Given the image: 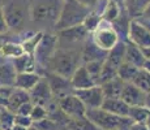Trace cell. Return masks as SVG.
<instances>
[{
    "instance_id": "obj_49",
    "label": "cell",
    "mask_w": 150,
    "mask_h": 130,
    "mask_svg": "<svg viewBox=\"0 0 150 130\" xmlns=\"http://www.w3.org/2000/svg\"><path fill=\"white\" fill-rule=\"evenodd\" d=\"M63 1H68V0H63Z\"/></svg>"
},
{
    "instance_id": "obj_12",
    "label": "cell",
    "mask_w": 150,
    "mask_h": 130,
    "mask_svg": "<svg viewBox=\"0 0 150 130\" xmlns=\"http://www.w3.org/2000/svg\"><path fill=\"white\" fill-rule=\"evenodd\" d=\"M127 40L138 46L140 48L150 46V33L142 24L137 20H129L128 31H127Z\"/></svg>"
},
{
    "instance_id": "obj_42",
    "label": "cell",
    "mask_w": 150,
    "mask_h": 130,
    "mask_svg": "<svg viewBox=\"0 0 150 130\" xmlns=\"http://www.w3.org/2000/svg\"><path fill=\"white\" fill-rule=\"evenodd\" d=\"M140 17H145V18H150V3H149V5L145 8V11H144V13L141 14Z\"/></svg>"
},
{
    "instance_id": "obj_48",
    "label": "cell",
    "mask_w": 150,
    "mask_h": 130,
    "mask_svg": "<svg viewBox=\"0 0 150 130\" xmlns=\"http://www.w3.org/2000/svg\"><path fill=\"white\" fill-rule=\"evenodd\" d=\"M3 4V0H0V5H1Z\"/></svg>"
},
{
    "instance_id": "obj_20",
    "label": "cell",
    "mask_w": 150,
    "mask_h": 130,
    "mask_svg": "<svg viewBox=\"0 0 150 130\" xmlns=\"http://www.w3.org/2000/svg\"><path fill=\"white\" fill-rule=\"evenodd\" d=\"M124 61H128L131 64H133L137 68H141L145 61V56L142 53V50H141L138 46L133 44L129 40H125V55H124Z\"/></svg>"
},
{
    "instance_id": "obj_40",
    "label": "cell",
    "mask_w": 150,
    "mask_h": 130,
    "mask_svg": "<svg viewBox=\"0 0 150 130\" xmlns=\"http://www.w3.org/2000/svg\"><path fill=\"white\" fill-rule=\"evenodd\" d=\"M141 50H142V53H144V56H145V59L146 60H150V46H149V47L141 48Z\"/></svg>"
},
{
    "instance_id": "obj_7",
    "label": "cell",
    "mask_w": 150,
    "mask_h": 130,
    "mask_svg": "<svg viewBox=\"0 0 150 130\" xmlns=\"http://www.w3.org/2000/svg\"><path fill=\"white\" fill-rule=\"evenodd\" d=\"M90 35L88 30L83 27L82 24L71 26L67 29H62V30L56 31L57 37V47L59 48H67V50H73L72 46L76 44H82L86 42Z\"/></svg>"
},
{
    "instance_id": "obj_28",
    "label": "cell",
    "mask_w": 150,
    "mask_h": 130,
    "mask_svg": "<svg viewBox=\"0 0 150 130\" xmlns=\"http://www.w3.org/2000/svg\"><path fill=\"white\" fill-rule=\"evenodd\" d=\"M138 69L140 68L134 66L133 64H131V63L123 61L122 64L119 65V68H117V77H119L123 82H131V81L133 79L134 74L137 73Z\"/></svg>"
},
{
    "instance_id": "obj_21",
    "label": "cell",
    "mask_w": 150,
    "mask_h": 130,
    "mask_svg": "<svg viewBox=\"0 0 150 130\" xmlns=\"http://www.w3.org/2000/svg\"><path fill=\"white\" fill-rule=\"evenodd\" d=\"M16 74L12 61L0 63V87H14Z\"/></svg>"
},
{
    "instance_id": "obj_10",
    "label": "cell",
    "mask_w": 150,
    "mask_h": 130,
    "mask_svg": "<svg viewBox=\"0 0 150 130\" xmlns=\"http://www.w3.org/2000/svg\"><path fill=\"white\" fill-rule=\"evenodd\" d=\"M57 102L60 111L65 115L68 118H79V117H83L86 113V107L83 105V103L73 92L65 95V96L60 98Z\"/></svg>"
},
{
    "instance_id": "obj_2",
    "label": "cell",
    "mask_w": 150,
    "mask_h": 130,
    "mask_svg": "<svg viewBox=\"0 0 150 130\" xmlns=\"http://www.w3.org/2000/svg\"><path fill=\"white\" fill-rule=\"evenodd\" d=\"M62 5L63 0H30V24L55 27Z\"/></svg>"
},
{
    "instance_id": "obj_11",
    "label": "cell",
    "mask_w": 150,
    "mask_h": 130,
    "mask_svg": "<svg viewBox=\"0 0 150 130\" xmlns=\"http://www.w3.org/2000/svg\"><path fill=\"white\" fill-rule=\"evenodd\" d=\"M73 94L83 103L86 109L99 108L103 103V99H105L100 85H94L91 87L81 89V90H73Z\"/></svg>"
},
{
    "instance_id": "obj_27",
    "label": "cell",
    "mask_w": 150,
    "mask_h": 130,
    "mask_svg": "<svg viewBox=\"0 0 150 130\" xmlns=\"http://www.w3.org/2000/svg\"><path fill=\"white\" fill-rule=\"evenodd\" d=\"M131 82L134 86H137L141 91L145 92V94L146 92H150V73L146 72L145 69H142V68L138 69Z\"/></svg>"
},
{
    "instance_id": "obj_41",
    "label": "cell",
    "mask_w": 150,
    "mask_h": 130,
    "mask_svg": "<svg viewBox=\"0 0 150 130\" xmlns=\"http://www.w3.org/2000/svg\"><path fill=\"white\" fill-rule=\"evenodd\" d=\"M144 105L150 111V92H146L145 94V102H144Z\"/></svg>"
},
{
    "instance_id": "obj_39",
    "label": "cell",
    "mask_w": 150,
    "mask_h": 130,
    "mask_svg": "<svg viewBox=\"0 0 150 130\" xmlns=\"http://www.w3.org/2000/svg\"><path fill=\"white\" fill-rule=\"evenodd\" d=\"M134 20H137L140 24H142V25L149 30V33H150V18H145V17H138V18H134Z\"/></svg>"
},
{
    "instance_id": "obj_16",
    "label": "cell",
    "mask_w": 150,
    "mask_h": 130,
    "mask_svg": "<svg viewBox=\"0 0 150 130\" xmlns=\"http://www.w3.org/2000/svg\"><path fill=\"white\" fill-rule=\"evenodd\" d=\"M108 51H105L102 48H99L93 43L91 39H88L82 46V50L80 52L81 55V61L88 63L93 61V60H105L107 57Z\"/></svg>"
},
{
    "instance_id": "obj_31",
    "label": "cell",
    "mask_w": 150,
    "mask_h": 130,
    "mask_svg": "<svg viewBox=\"0 0 150 130\" xmlns=\"http://www.w3.org/2000/svg\"><path fill=\"white\" fill-rule=\"evenodd\" d=\"M42 35H43V31H37V33L31 34L30 37H26V39H25L24 42H21L22 47H24V51L33 55L37 44H38L39 40L42 38Z\"/></svg>"
},
{
    "instance_id": "obj_8",
    "label": "cell",
    "mask_w": 150,
    "mask_h": 130,
    "mask_svg": "<svg viewBox=\"0 0 150 130\" xmlns=\"http://www.w3.org/2000/svg\"><path fill=\"white\" fill-rule=\"evenodd\" d=\"M57 50V37L56 34H51V33H45L39 43L37 44L35 50H34V59L37 61V66L42 69H46L50 59L52 57V55L55 53V51Z\"/></svg>"
},
{
    "instance_id": "obj_22",
    "label": "cell",
    "mask_w": 150,
    "mask_h": 130,
    "mask_svg": "<svg viewBox=\"0 0 150 130\" xmlns=\"http://www.w3.org/2000/svg\"><path fill=\"white\" fill-rule=\"evenodd\" d=\"M26 102H30L29 91L13 87L12 91H11V94H9V96H8V102H7V107H5V108H8L9 111H12L14 113L21 104H24Z\"/></svg>"
},
{
    "instance_id": "obj_29",
    "label": "cell",
    "mask_w": 150,
    "mask_h": 130,
    "mask_svg": "<svg viewBox=\"0 0 150 130\" xmlns=\"http://www.w3.org/2000/svg\"><path fill=\"white\" fill-rule=\"evenodd\" d=\"M150 115V111L145 105H132L129 107L128 117L132 120V122H145V120Z\"/></svg>"
},
{
    "instance_id": "obj_32",
    "label": "cell",
    "mask_w": 150,
    "mask_h": 130,
    "mask_svg": "<svg viewBox=\"0 0 150 130\" xmlns=\"http://www.w3.org/2000/svg\"><path fill=\"white\" fill-rule=\"evenodd\" d=\"M100 20H102V17H100L99 13L94 12L93 9H90V12H89V14L85 17V20L82 21V25L83 27L86 29V30L89 31V33H93L94 29L98 26V24L100 22Z\"/></svg>"
},
{
    "instance_id": "obj_26",
    "label": "cell",
    "mask_w": 150,
    "mask_h": 130,
    "mask_svg": "<svg viewBox=\"0 0 150 130\" xmlns=\"http://www.w3.org/2000/svg\"><path fill=\"white\" fill-rule=\"evenodd\" d=\"M64 130H99L86 116L79 118H68Z\"/></svg>"
},
{
    "instance_id": "obj_35",
    "label": "cell",
    "mask_w": 150,
    "mask_h": 130,
    "mask_svg": "<svg viewBox=\"0 0 150 130\" xmlns=\"http://www.w3.org/2000/svg\"><path fill=\"white\" fill-rule=\"evenodd\" d=\"M33 105L34 104L31 102H26L24 104H21V105L17 108V111L14 112V115H24V116H30V112L31 109H33Z\"/></svg>"
},
{
    "instance_id": "obj_30",
    "label": "cell",
    "mask_w": 150,
    "mask_h": 130,
    "mask_svg": "<svg viewBox=\"0 0 150 130\" xmlns=\"http://www.w3.org/2000/svg\"><path fill=\"white\" fill-rule=\"evenodd\" d=\"M103 61L105 60H93V61H88V63H82L85 65L86 70H88L89 76L91 77V79L96 82H98V78H99L100 70H102V66H103Z\"/></svg>"
},
{
    "instance_id": "obj_5",
    "label": "cell",
    "mask_w": 150,
    "mask_h": 130,
    "mask_svg": "<svg viewBox=\"0 0 150 130\" xmlns=\"http://www.w3.org/2000/svg\"><path fill=\"white\" fill-rule=\"evenodd\" d=\"M90 12V8L85 7V5L80 4L77 0H68V1H63L62 9L59 13V18H57L56 24H55L54 30H62V29H67L71 26H76L82 24L85 17Z\"/></svg>"
},
{
    "instance_id": "obj_18",
    "label": "cell",
    "mask_w": 150,
    "mask_h": 130,
    "mask_svg": "<svg viewBox=\"0 0 150 130\" xmlns=\"http://www.w3.org/2000/svg\"><path fill=\"white\" fill-rule=\"evenodd\" d=\"M42 76L38 72H25V73H17L14 79V87L21 89L25 91H30L34 86L38 83Z\"/></svg>"
},
{
    "instance_id": "obj_46",
    "label": "cell",
    "mask_w": 150,
    "mask_h": 130,
    "mask_svg": "<svg viewBox=\"0 0 150 130\" xmlns=\"http://www.w3.org/2000/svg\"><path fill=\"white\" fill-rule=\"evenodd\" d=\"M111 1H115V3H117V4H120V5L124 4V0H111Z\"/></svg>"
},
{
    "instance_id": "obj_19",
    "label": "cell",
    "mask_w": 150,
    "mask_h": 130,
    "mask_svg": "<svg viewBox=\"0 0 150 130\" xmlns=\"http://www.w3.org/2000/svg\"><path fill=\"white\" fill-rule=\"evenodd\" d=\"M12 64L16 69V73H25V72H37V61L34 59V55L31 53H22L17 59L12 60Z\"/></svg>"
},
{
    "instance_id": "obj_23",
    "label": "cell",
    "mask_w": 150,
    "mask_h": 130,
    "mask_svg": "<svg viewBox=\"0 0 150 130\" xmlns=\"http://www.w3.org/2000/svg\"><path fill=\"white\" fill-rule=\"evenodd\" d=\"M150 0H124V9L131 20L138 18L144 13L145 8L149 5Z\"/></svg>"
},
{
    "instance_id": "obj_38",
    "label": "cell",
    "mask_w": 150,
    "mask_h": 130,
    "mask_svg": "<svg viewBox=\"0 0 150 130\" xmlns=\"http://www.w3.org/2000/svg\"><path fill=\"white\" fill-rule=\"evenodd\" d=\"M77 1L80 3V4H82V5H85V7H88V8H93L94 5L97 4L99 0H77Z\"/></svg>"
},
{
    "instance_id": "obj_33",
    "label": "cell",
    "mask_w": 150,
    "mask_h": 130,
    "mask_svg": "<svg viewBox=\"0 0 150 130\" xmlns=\"http://www.w3.org/2000/svg\"><path fill=\"white\" fill-rule=\"evenodd\" d=\"M47 116H48V113H47V108H46V107L39 105V104H34L33 109H31V112H30V117H31V120H33V122L41 121Z\"/></svg>"
},
{
    "instance_id": "obj_24",
    "label": "cell",
    "mask_w": 150,
    "mask_h": 130,
    "mask_svg": "<svg viewBox=\"0 0 150 130\" xmlns=\"http://www.w3.org/2000/svg\"><path fill=\"white\" fill-rule=\"evenodd\" d=\"M123 86H124V82L116 76L112 79L107 81V82H103L100 85V89H102L105 98H120Z\"/></svg>"
},
{
    "instance_id": "obj_50",
    "label": "cell",
    "mask_w": 150,
    "mask_h": 130,
    "mask_svg": "<svg viewBox=\"0 0 150 130\" xmlns=\"http://www.w3.org/2000/svg\"><path fill=\"white\" fill-rule=\"evenodd\" d=\"M0 109H1V107H0Z\"/></svg>"
},
{
    "instance_id": "obj_1",
    "label": "cell",
    "mask_w": 150,
    "mask_h": 130,
    "mask_svg": "<svg viewBox=\"0 0 150 130\" xmlns=\"http://www.w3.org/2000/svg\"><path fill=\"white\" fill-rule=\"evenodd\" d=\"M1 9L9 33H20L30 24V0H3Z\"/></svg>"
},
{
    "instance_id": "obj_36",
    "label": "cell",
    "mask_w": 150,
    "mask_h": 130,
    "mask_svg": "<svg viewBox=\"0 0 150 130\" xmlns=\"http://www.w3.org/2000/svg\"><path fill=\"white\" fill-rule=\"evenodd\" d=\"M8 33H9V27L7 25L4 13H3V9H1V5H0V35H4V34H8Z\"/></svg>"
},
{
    "instance_id": "obj_45",
    "label": "cell",
    "mask_w": 150,
    "mask_h": 130,
    "mask_svg": "<svg viewBox=\"0 0 150 130\" xmlns=\"http://www.w3.org/2000/svg\"><path fill=\"white\" fill-rule=\"evenodd\" d=\"M144 124H145L146 129H148V130H150V115L148 116V118H146V120H145V122H144Z\"/></svg>"
},
{
    "instance_id": "obj_34",
    "label": "cell",
    "mask_w": 150,
    "mask_h": 130,
    "mask_svg": "<svg viewBox=\"0 0 150 130\" xmlns=\"http://www.w3.org/2000/svg\"><path fill=\"white\" fill-rule=\"evenodd\" d=\"M13 124L20 126H24V128H30L33 125V120L30 116H24V115H14L13 118Z\"/></svg>"
},
{
    "instance_id": "obj_44",
    "label": "cell",
    "mask_w": 150,
    "mask_h": 130,
    "mask_svg": "<svg viewBox=\"0 0 150 130\" xmlns=\"http://www.w3.org/2000/svg\"><path fill=\"white\" fill-rule=\"evenodd\" d=\"M9 130H28V128H24V126H20V125H16V124H13V125L11 126Z\"/></svg>"
},
{
    "instance_id": "obj_9",
    "label": "cell",
    "mask_w": 150,
    "mask_h": 130,
    "mask_svg": "<svg viewBox=\"0 0 150 130\" xmlns=\"http://www.w3.org/2000/svg\"><path fill=\"white\" fill-rule=\"evenodd\" d=\"M42 77L48 83V87H50L51 92H52V96L55 100H59L60 98L73 92L71 79L67 77H63L60 74L54 73V72H45Z\"/></svg>"
},
{
    "instance_id": "obj_43",
    "label": "cell",
    "mask_w": 150,
    "mask_h": 130,
    "mask_svg": "<svg viewBox=\"0 0 150 130\" xmlns=\"http://www.w3.org/2000/svg\"><path fill=\"white\" fill-rule=\"evenodd\" d=\"M142 69H145L146 72H149L150 73V60H146L145 59V61H144V64H142V66H141Z\"/></svg>"
},
{
    "instance_id": "obj_14",
    "label": "cell",
    "mask_w": 150,
    "mask_h": 130,
    "mask_svg": "<svg viewBox=\"0 0 150 130\" xmlns=\"http://www.w3.org/2000/svg\"><path fill=\"white\" fill-rule=\"evenodd\" d=\"M120 98H122L129 107L144 105V102H145V92L141 91L140 89H138L137 86H134L132 82H124Z\"/></svg>"
},
{
    "instance_id": "obj_3",
    "label": "cell",
    "mask_w": 150,
    "mask_h": 130,
    "mask_svg": "<svg viewBox=\"0 0 150 130\" xmlns=\"http://www.w3.org/2000/svg\"><path fill=\"white\" fill-rule=\"evenodd\" d=\"M81 61V55L76 50H67V48H59L55 51L52 57L50 59L46 69H50L48 72H54L56 74H60L63 77L71 78L73 72Z\"/></svg>"
},
{
    "instance_id": "obj_15",
    "label": "cell",
    "mask_w": 150,
    "mask_h": 130,
    "mask_svg": "<svg viewBox=\"0 0 150 130\" xmlns=\"http://www.w3.org/2000/svg\"><path fill=\"white\" fill-rule=\"evenodd\" d=\"M71 85H72V89L73 90H81V89H88V87H91V86L96 85L91 77L89 76L88 70H86L85 65L83 64H80L79 66L76 68V70L73 72V74L71 76Z\"/></svg>"
},
{
    "instance_id": "obj_6",
    "label": "cell",
    "mask_w": 150,
    "mask_h": 130,
    "mask_svg": "<svg viewBox=\"0 0 150 130\" xmlns=\"http://www.w3.org/2000/svg\"><path fill=\"white\" fill-rule=\"evenodd\" d=\"M90 39L99 48H102L105 51H110L120 40V37L111 22L100 20V22L91 33Z\"/></svg>"
},
{
    "instance_id": "obj_17",
    "label": "cell",
    "mask_w": 150,
    "mask_h": 130,
    "mask_svg": "<svg viewBox=\"0 0 150 130\" xmlns=\"http://www.w3.org/2000/svg\"><path fill=\"white\" fill-rule=\"evenodd\" d=\"M100 108L111 112L114 115H117V116L128 117L129 105L124 102L122 98H105Z\"/></svg>"
},
{
    "instance_id": "obj_13",
    "label": "cell",
    "mask_w": 150,
    "mask_h": 130,
    "mask_svg": "<svg viewBox=\"0 0 150 130\" xmlns=\"http://www.w3.org/2000/svg\"><path fill=\"white\" fill-rule=\"evenodd\" d=\"M29 95H30V102L33 104H39V105H43L46 108L55 100L52 96V92L48 87V83L46 82V79L43 77L29 91Z\"/></svg>"
},
{
    "instance_id": "obj_25",
    "label": "cell",
    "mask_w": 150,
    "mask_h": 130,
    "mask_svg": "<svg viewBox=\"0 0 150 130\" xmlns=\"http://www.w3.org/2000/svg\"><path fill=\"white\" fill-rule=\"evenodd\" d=\"M124 11V7L120 4H117V3L115 1H111V0H107V3H106L105 5V9H103L102 12V20H105V21H108V22H114L116 21L117 18L120 17V14L123 13Z\"/></svg>"
},
{
    "instance_id": "obj_47",
    "label": "cell",
    "mask_w": 150,
    "mask_h": 130,
    "mask_svg": "<svg viewBox=\"0 0 150 130\" xmlns=\"http://www.w3.org/2000/svg\"><path fill=\"white\" fill-rule=\"evenodd\" d=\"M28 130H38V129H37V128H35V126H34V125H31L30 128H28Z\"/></svg>"
},
{
    "instance_id": "obj_4",
    "label": "cell",
    "mask_w": 150,
    "mask_h": 130,
    "mask_svg": "<svg viewBox=\"0 0 150 130\" xmlns=\"http://www.w3.org/2000/svg\"><path fill=\"white\" fill-rule=\"evenodd\" d=\"M85 116L99 130H125L132 124L129 117H122L114 115L103 108H89Z\"/></svg>"
},
{
    "instance_id": "obj_37",
    "label": "cell",
    "mask_w": 150,
    "mask_h": 130,
    "mask_svg": "<svg viewBox=\"0 0 150 130\" xmlns=\"http://www.w3.org/2000/svg\"><path fill=\"white\" fill-rule=\"evenodd\" d=\"M125 130H148L145 126V124L142 122H132Z\"/></svg>"
}]
</instances>
